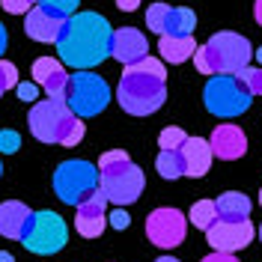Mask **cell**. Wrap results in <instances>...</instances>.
<instances>
[{
	"mask_svg": "<svg viewBox=\"0 0 262 262\" xmlns=\"http://www.w3.org/2000/svg\"><path fill=\"white\" fill-rule=\"evenodd\" d=\"M253 60V48L242 33H214L206 45L194 51V66L200 75H235Z\"/></svg>",
	"mask_w": 262,
	"mask_h": 262,
	"instance_id": "4",
	"label": "cell"
},
{
	"mask_svg": "<svg viewBox=\"0 0 262 262\" xmlns=\"http://www.w3.org/2000/svg\"><path fill=\"white\" fill-rule=\"evenodd\" d=\"M167 18H170V3H152L146 9V27L152 33H158V36H164Z\"/></svg>",
	"mask_w": 262,
	"mask_h": 262,
	"instance_id": "24",
	"label": "cell"
},
{
	"mask_svg": "<svg viewBox=\"0 0 262 262\" xmlns=\"http://www.w3.org/2000/svg\"><path fill=\"white\" fill-rule=\"evenodd\" d=\"M107 224H111L114 229H125V227L131 224V214L125 212V209H119V206H116L114 212L107 214Z\"/></svg>",
	"mask_w": 262,
	"mask_h": 262,
	"instance_id": "32",
	"label": "cell"
},
{
	"mask_svg": "<svg viewBox=\"0 0 262 262\" xmlns=\"http://www.w3.org/2000/svg\"><path fill=\"white\" fill-rule=\"evenodd\" d=\"M253 57H256V60L262 63V48H256V51H253Z\"/></svg>",
	"mask_w": 262,
	"mask_h": 262,
	"instance_id": "39",
	"label": "cell"
},
{
	"mask_svg": "<svg viewBox=\"0 0 262 262\" xmlns=\"http://www.w3.org/2000/svg\"><path fill=\"white\" fill-rule=\"evenodd\" d=\"M66 242H69V227L57 212H36L27 235L21 238V245L39 256H51V253L63 250Z\"/></svg>",
	"mask_w": 262,
	"mask_h": 262,
	"instance_id": "9",
	"label": "cell"
},
{
	"mask_svg": "<svg viewBox=\"0 0 262 262\" xmlns=\"http://www.w3.org/2000/svg\"><path fill=\"white\" fill-rule=\"evenodd\" d=\"M98 188V167L90 161H63L54 170V194L66 206H81Z\"/></svg>",
	"mask_w": 262,
	"mask_h": 262,
	"instance_id": "8",
	"label": "cell"
},
{
	"mask_svg": "<svg viewBox=\"0 0 262 262\" xmlns=\"http://www.w3.org/2000/svg\"><path fill=\"white\" fill-rule=\"evenodd\" d=\"M196 30V15L191 9H170V18H167V27H164V36H194Z\"/></svg>",
	"mask_w": 262,
	"mask_h": 262,
	"instance_id": "21",
	"label": "cell"
},
{
	"mask_svg": "<svg viewBox=\"0 0 262 262\" xmlns=\"http://www.w3.org/2000/svg\"><path fill=\"white\" fill-rule=\"evenodd\" d=\"M155 167L164 179H179L185 176V158H182V149H161L158 158H155Z\"/></svg>",
	"mask_w": 262,
	"mask_h": 262,
	"instance_id": "22",
	"label": "cell"
},
{
	"mask_svg": "<svg viewBox=\"0 0 262 262\" xmlns=\"http://www.w3.org/2000/svg\"><path fill=\"white\" fill-rule=\"evenodd\" d=\"M209 143H212V152L221 161H235V158H242L247 152L245 131L238 128V125H232V122L217 125V128L212 131V137H209Z\"/></svg>",
	"mask_w": 262,
	"mask_h": 262,
	"instance_id": "14",
	"label": "cell"
},
{
	"mask_svg": "<svg viewBox=\"0 0 262 262\" xmlns=\"http://www.w3.org/2000/svg\"><path fill=\"white\" fill-rule=\"evenodd\" d=\"M98 188L107 203L125 209L143 194V170L128 158V152L111 149L98 158Z\"/></svg>",
	"mask_w": 262,
	"mask_h": 262,
	"instance_id": "3",
	"label": "cell"
},
{
	"mask_svg": "<svg viewBox=\"0 0 262 262\" xmlns=\"http://www.w3.org/2000/svg\"><path fill=\"white\" fill-rule=\"evenodd\" d=\"M158 51H161L164 63L179 66V63H185V60H191V57H194L196 45H194V36H161Z\"/></svg>",
	"mask_w": 262,
	"mask_h": 262,
	"instance_id": "19",
	"label": "cell"
},
{
	"mask_svg": "<svg viewBox=\"0 0 262 262\" xmlns=\"http://www.w3.org/2000/svg\"><path fill=\"white\" fill-rule=\"evenodd\" d=\"M18 146H21V134H18V131H12V128L0 131V152L12 155V152H18Z\"/></svg>",
	"mask_w": 262,
	"mask_h": 262,
	"instance_id": "29",
	"label": "cell"
},
{
	"mask_svg": "<svg viewBox=\"0 0 262 262\" xmlns=\"http://www.w3.org/2000/svg\"><path fill=\"white\" fill-rule=\"evenodd\" d=\"M235 81L242 83L250 96H262V69H250V66H245L242 72H235Z\"/></svg>",
	"mask_w": 262,
	"mask_h": 262,
	"instance_id": "26",
	"label": "cell"
},
{
	"mask_svg": "<svg viewBox=\"0 0 262 262\" xmlns=\"http://www.w3.org/2000/svg\"><path fill=\"white\" fill-rule=\"evenodd\" d=\"M114 51V27L98 12H75L66 18L63 33L57 39L60 63L78 72H90L93 66L104 63Z\"/></svg>",
	"mask_w": 262,
	"mask_h": 262,
	"instance_id": "1",
	"label": "cell"
},
{
	"mask_svg": "<svg viewBox=\"0 0 262 262\" xmlns=\"http://www.w3.org/2000/svg\"><path fill=\"white\" fill-rule=\"evenodd\" d=\"M116 6H119L122 12H134V9L140 6V0H116Z\"/></svg>",
	"mask_w": 262,
	"mask_h": 262,
	"instance_id": "34",
	"label": "cell"
},
{
	"mask_svg": "<svg viewBox=\"0 0 262 262\" xmlns=\"http://www.w3.org/2000/svg\"><path fill=\"white\" fill-rule=\"evenodd\" d=\"M185 232H188V217L179 209H155L146 217V235L152 245L164 247H179L185 242Z\"/></svg>",
	"mask_w": 262,
	"mask_h": 262,
	"instance_id": "10",
	"label": "cell"
},
{
	"mask_svg": "<svg viewBox=\"0 0 262 262\" xmlns=\"http://www.w3.org/2000/svg\"><path fill=\"white\" fill-rule=\"evenodd\" d=\"M203 101H206L209 114L232 119V116H242L250 107L253 96L235 81V75H212L206 90H203Z\"/></svg>",
	"mask_w": 262,
	"mask_h": 262,
	"instance_id": "7",
	"label": "cell"
},
{
	"mask_svg": "<svg viewBox=\"0 0 262 262\" xmlns=\"http://www.w3.org/2000/svg\"><path fill=\"white\" fill-rule=\"evenodd\" d=\"M15 93L21 101H36V96H39V83L36 81H18Z\"/></svg>",
	"mask_w": 262,
	"mask_h": 262,
	"instance_id": "31",
	"label": "cell"
},
{
	"mask_svg": "<svg viewBox=\"0 0 262 262\" xmlns=\"http://www.w3.org/2000/svg\"><path fill=\"white\" fill-rule=\"evenodd\" d=\"M111 101V86L104 78H98L93 72H75L69 78V90H66V104L75 116H98Z\"/></svg>",
	"mask_w": 262,
	"mask_h": 262,
	"instance_id": "6",
	"label": "cell"
},
{
	"mask_svg": "<svg viewBox=\"0 0 262 262\" xmlns=\"http://www.w3.org/2000/svg\"><path fill=\"white\" fill-rule=\"evenodd\" d=\"M256 235V227L250 224V217L245 221H217L212 229H206V242L221 250V253H235V250H245Z\"/></svg>",
	"mask_w": 262,
	"mask_h": 262,
	"instance_id": "11",
	"label": "cell"
},
{
	"mask_svg": "<svg viewBox=\"0 0 262 262\" xmlns=\"http://www.w3.org/2000/svg\"><path fill=\"white\" fill-rule=\"evenodd\" d=\"M182 158H185V176L200 179V176H206L209 167H212V158H214L212 143L203 140V137H188L185 146H182Z\"/></svg>",
	"mask_w": 262,
	"mask_h": 262,
	"instance_id": "18",
	"label": "cell"
},
{
	"mask_svg": "<svg viewBox=\"0 0 262 262\" xmlns=\"http://www.w3.org/2000/svg\"><path fill=\"white\" fill-rule=\"evenodd\" d=\"M33 3H39V0H33Z\"/></svg>",
	"mask_w": 262,
	"mask_h": 262,
	"instance_id": "43",
	"label": "cell"
},
{
	"mask_svg": "<svg viewBox=\"0 0 262 262\" xmlns=\"http://www.w3.org/2000/svg\"><path fill=\"white\" fill-rule=\"evenodd\" d=\"M0 6H3L9 15H27L36 3H33V0H0Z\"/></svg>",
	"mask_w": 262,
	"mask_h": 262,
	"instance_id": "30",
	"label": "cell"
},
{
	"mask_svg": "<svg viewBox=\"0 0 262 262\" xmlns=\"http://www.w3.org/2000/svg\"><path fill=\"white\" fill-rule=\"evenodd\" d=\"M0 262H15V256H12V253H6V250H0Z\"/></svg>",
	"mask_w": 262,
	"mask_h": 262,
	"instance_id": "37",
	"label": "cell"
},
{
	"mask_svg": "<svg viewBox=\"0 0 262 262\" xmlns=\"http://www.w3.org/2000/svg\"><path fill=\"white\" fill-rule=\"evenodd\" d=\"M214 203H217V221H245V217H250V200L238 191H227Z\"/></svg>",
	"mask_w": 262,
	"mask_h": 262,
	"instance_id": "20",
	"label": "cell"
},
{
	"mask_svg": "<svg viewBox=\"0 0 262 262\" xmlns=\"http://www.w3.org/2000/svg\"><path fill=\"white\" fill-rule=\"evenodd\" d=\"M146 51H149V42L140 30H134V27L114 30V51H111V57L119 60L122 66H134L137 60L149 57Z\"/></svg>",
	"mask_w": 262,
	"mask_h": 262,
	"instance_id": "15",
	"label": "cell"
},
{
	"mask_svg": "<svg viewBox=\"0 0 262 262\" xmlns=\"http://www.w3.org/2000/svg\"><path fill=\"white\" fill-rule=\"evenodd\" d=\"M164 98H167L164 78L125 69V75H122V81H119V90H116V101H119V107H122L125 114L149 116L164 104Z\"/></svg>",
	"mask_w": 262,
	"mask_h": 262,
	"instance_id": "5",
	"label": "cell"
},
{
	"mask_svg": "<svg viewBox=\"0 0 262 262\" xmlns=\"http://www.w3.org/2000/svg\"><path fill=\"white\" fill-rule=\"evenodd\" d=\"M185 140H188V134L182 128H176V125H173V128H164L161 134H158V146L161 149H182Z\"/></svg>",
	"mask_w": 262,
	"mask_h": 262,
	"instance_id": "27",
	"label": "cell"
},
{
	"mask_svg": "<svg viewBox=\"0 0 262 262\" xmlns=\"http://www.w3.org/2000/svg\"><path fill=\"white\" fill-rule=\"evenodd\" d=\"M78 3H81V0H39L36 6H42V9L51 12L54 18H63L66 21V18H72L78 12Z\"/></svg>",
	"mask_w": 262,
	"mask_h": 262,
	"instance_id": "25",
	"label": "cell"
},
{
	"mask_svg": "<svg viewBox=\"0 0 262 262\" xmlns=\"http://www.w3.org/2000/svg\"><path fill=\"white\" fill-rule=\"evenodd\" d=\"M69 72H66V66L60 60H54V57H39L36 63H33V81L39 83V90H45L48 98H60L66 101V90H69Z\"/></svg>",
	"mask_w": 262,
	"mask_h": 262,
	"instance_id": "13",
	"label": "cell"
},
{
	"mask_svg": "<svg viewBox=\"0 0 262 262\" xmlns=\"http://www.w3.org/2000/svg\"><path fill=\"white\" fill-rule=\"evenodd\" d=\"M33 214L24 203H18V200H6V203H0V235H6V238H24L27 235V229L33 224Z\"/></svg>",
	"mask_w": 262,
	"mask_h": 262,
	"instance_id": "17",
	"label": "cell"
},
{
	"mask_svg": "<svg viewBox=\"0 0 262 262\" xmlns=\"http://www.w3.org/2000/svg\"><path fill=\"white\" fill-rule=\"evenodd\" d=\"M0 173H3V167H0Z\"/></svg>",
	"mask_w": 262,
	"mask_h": 262,
	"instance_id": "42",
	"label": "cell"
},
{
	"mask_svg": "<svg viewBox=\"0 0 262 262\" xmlns=\"http://www.w3.org/2000/svg\"><path fill=\"white\" fill-rule=\"evenodd\" d=\"M259 203H262V191H259Z\"/></svg>",
	"mask_w": 262,
	"mask_h": 262,
	"instance_id": "41",
	"label": "cell"
},
{
	"mask_svg": "<svg viewBox=\"0 0 262 262\" xmlns=\"http://www.w3.org/2000/svg\"><path fill=\"white\" fill-rule=\"evenodd\" d=\"M6 45H9V36H6V27L0 24V57H3V51H6Z\"/></svg>",
	"mask_w": 262,
	"mask_h": 262,
	"instance_id": "35",
	"label": "cell"
},
{
	"mask_svg": "<svg viewBox=\"0 0 262 262\" xmlns=\"http://www.w3.org/2000/svg\"><path fill=\"white\" fill-rule=\"evenodd\" d=\"M30 134L42 143H60V146H78L83 140L81 116L69 111V104L60 98H42L30 107Z\"/></svg>",
	"mask_w": 262,
	"mask_h": 262,
	"instance_id": "2",
	"label": "cell"
},
{
	"mask_svg": "<svg viewBox=\"0 0 262 262\" xmlns=\"http://www.w3.org/2000/svg\"><path fill=\"white\" fill-rule=\"evenodd\" d=\"M107 227V196L101 194V188H96L93 194L78 206L75 214V229L83 238H98Z\"/></svg>",
	"mask_w": 262,
	"mask_h": 262,
	"instance_id": "12",
	"label": "cell"
},
{
	"mask_svg": "<svg viewBox=\"0 0 262 262\" xmlns=\"http://www.w3.org/2000/svg\"><path fill=\"white\" fill-rule=\"evenodd\" d=\"M203 262H238V259H235L232 253H221V250H214V253H209Z\"/></svg>",
	"mask_w": 262,
	"mask_h": 262,
	"instance_id": "33",
	"label": "cell"
},
{
	"mask_svg": "<svg viewBox=\"0 0 262 262\" xmlns=\"http://www.w3.org/2000/svg\"><path fill=\"white\" fill-rule=\"evenodd\" d=\"M12 86H18V69H15V63L0 60V96H3L6 90H12Z\"/></svg>",
	"mask_w": 262,
	"mask_h": 262,
	"instance_id": "28",
	"label": "cell"
},
{
	"mask_svg": "<svg viewBox=\"0 0 262 262\" xmlns=\"http://www.w3.org/2000/svg\"><path fill=\"white\" fill-rule=\"evenodd\" d=\"M188 221L200 229H212L214 224H217V203H214V200H196L194 206H191Z\"/></svg>",
	"mask_w": 262,
	"mask_h": 262,
	"instance_id": "23",
	"label": "cell"
},
{
	"mask_svg": "<svg viewBox=\"0 0 262 262\" xmlns=\"http://www.w3.org/2000/svg\"><path fill=\"white\" fill-rule=\"evenodd\" d=\"M63 18H54L51 12H45L42 6H33L27 12V21H24V33L30 36L33 42H45V45H57L60 33H63Z\"/></svg>",
	"mask_w": 262,
	"mask_h": 262,
	"instance_id": "16",
	"label": "cell"
},
{
	"mask_svg": "<svg viewBox=\"0 0 262 262\" xmlns=\"http://www.w3.org/2000/svg\"><path fill=\"white\" fill-rule=\"evenodd\" d=\"M253 18H256V24L262 27V0H256V3H253Z\"/></svg>",
	"mask_w": 262,
	"mask_h": 262,
	"instance_id": "36",
	"label": "cell"
},
{
	"mask_svg": "<svg viewBox=\"0 0 262 262\" xmlns=\"http://www.w3.org/2000/svg\"><path fill=\"white\" fill-rule=\"evenodd\" d=\"M155 262H179V259H173V256H158Z\"/></svg>",
	"mask_w": 262,
	"mask_h": 262,
	"instance_id": "38",
	"label": "cell"
},
{
	"mask_svg": "<svg viewBox=\"0 0 262 262\" xmlns=\"http://www.w3.org/2000/svg\"><path fill=\"white\" fill-rule=\"evenodd\" d=\"M256 232H259V238H262V227H259V229H256Z\"/></svg>",
	"mask_w": 262,
	"mask_h": 262,
	"instance_id": "40",
	"label": "cell"
}]
</instances>
